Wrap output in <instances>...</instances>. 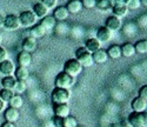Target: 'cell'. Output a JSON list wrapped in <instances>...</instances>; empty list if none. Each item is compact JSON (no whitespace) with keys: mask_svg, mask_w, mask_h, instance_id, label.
<instances>
[{"mask_svg":"<svg viewBox=\"0 0 147 127\" xmlns=\"http://www.w3.org/2000/svg\"><path fill=\"white\" fill-rule=\"evenodd\" d=\"M76 59L80 62V65L84 67H92L93 66V58L90 52H87V49L85 47H79L76 51Z\"/></svg>","mask_w":147,"mask_h":127,"instance_id":"obj_1","label":"cell"},{"mask_svg":"<svg viewBox=\"0 0 147 127\" xmlns=\"http://www.w3.org/2000/svg\"><path fill=\"white\" fill-rule=\"evenodd\" d=\"M51 98H52L53 104H68V101L71 99V93L68 90L55 87L52 91Z\"/></svg>","mask_w":147,"mask_h":127,"instance_id":"obj_2","label":"cell"},{"mask_svg":"<svg viewBox=\"0 0 147 127\" xmlns=\"http://www.w3.org/2000/svg\"><path fill=\"white\" fill-rule=\"evenodd\" d=\"M74 78L68 75L67 73H65L64 71L58 73V75L55 77V87L58 88H64V90H68L74 85Z\"/></svg>","mask_w":147,"mask_h":127,"instance_id":"obj_3","label":"cell"},{"mask_svg":"<svg viewBox=\"0 0 147 127\" xmlns=\"http://www.w3.org/2000/svg\"><path fill=\"white\" fill-rule=\"evenodd\" d=\"M81 71H82V66L80 65V62L77 59H68L64 63V72L73 78L78 77L81 73Z\"/></svg>","mask_w":147,"mask_h":127,"instance_id":"obj_4","label":"cell"},{"mask_svg":"<svg viewBox=\"0 0 147 127\" xmlns=\"http://www.w3.org/2000/svg\"><path fill=\"white\" fill-rule=\"evenodd\" d=\"M19 20L21 26L24 27H33L34 25H36V16L33 13V11H22L20 16H19Z\"/></svg>","mask_w":147,"mask_h":127,"instance_id":"obj_5","label":"cell"},{"mask_svg":"<svg viewBox=\"0 0 147 127\" xmlns=\"http://www.w3.org/2000/svg\"><path fill=\"white\" fill-rule=\"evenodd\" d=\"M21 26L20 20H19V16L16 14H8L5 17L4 20V27L8 31H16Z\"/></svg>","mask_w":147,"mask_h":127,"instance_id":"obj_6","label":"cell"},{"mask_svg":"<svg viewBox=\"0 0 147 127\" xmlns=\"http://www.w3.org/2000/svg\"><path fill=\"white\" fill-rule=\"evenodd\" d=\"M53 112H54V116L65 119L69 117L71 108L67 104H53Z\"/></svg>","mask_w":147,"mask_h":127,"instance_id":"obj_7","label":"cell"},{"mask_svg":"<svg viewBox=\"0 0 147 127\" xmlns=\"http://www.w3.org/2000/svg\"><path fill=\"white\" fill-rule=\"evenodd\" d=\"M14 71H16V66H14V63L12 62L11 60L6 59V60L0 62V73H1L3 75H5V77L13 75Z\"/></svg>","mask_w":147,"mask_h":127,"instance_id":"obj_8","label":"cell"},{"mask_svg":"<svg viewBox=\"0 0 147 127\" xmlns=\"http://www.w3.org/2000/svg\"><path fill=\"white\" fill-rule=\"evenodd\" d=\"M113 36V32L109 31L107 27H100L96 32V39L100 41V44H104V43H108L109 40L112 39Z\"/></svg>","mask_w":147,"mask_h":127,"instance_id":"obj_9","label":"cell"},{"mask_svg":"<svg viewBox=\"0 0 147 127\" xmlns=\"http://www.w3.org/2000/svg\"><path fill=\"white\" fill-rule=\"evenodd\" d=\"M128 122L133 127H145L144 122V116L142 113H137V112H132L128 116Z\"/></svg>","mask_w":147,"mask_h":127,"instance_id":"obj_10","label":"cell"},{"mask_svg":"<svg viewBox=\"0 0 147 127\" xmlns=\"http://www.w3.org/2000/svg\"><path fill=\"white\" fill-rule=\"evenodd\" d=\"M122 26V22H121V19L120 18H117L114 16L112 17H108L107 20H106V25H105V27H107L109 31H112V32H117L121 28Z\"/></svg>","mask_w":147,"mask_h":127,"instance_id":"obj_11","label":"cell"},{"mask_svg":"<svg viewBox=\"0 0 147 127\" xmlns=\"http://www.w3.org/2000/svg\"><path fill=\"white\" fill-rule=\"evenodd\" d=\"M4 117H5V120L7 122H12L14 124L16 121L19 120L20 118V113H19V109L17 108H12V107H7L4 112Z\"/></svg>","mask_w":147,"mask_h":127,"instance_id":"obj_12","label":"cell"},{"mask_svg":"<svg viewBox=\"0 0 147 127\" xmlns=\"http://www.w3.org/2000/svg\"><path fill=\"white\" fill-rule=\"evenodd\" d=\"M132 109L133 112H137V113H144L147 109V101L144 100L140 97H137L136 99H133L132 101Z\"/></svg>","mask_w":147,"mask_h":127,"instance_id":"obj_13","label":"cell"},{"mask_svg":"<svg viewBox=\"0 0 147 127\" xmlns=\"http://www.w3.org/2000/svg\"><path fill=\"white\" fill-rule=\"evenodd\" d=\"M18 65L21 67H28L32 63V54L28 52H25V51H21V52L18 54L17 58Z\"/></svg>","mask_w":147,"mask_h":127,"instance_id":"obj_14","label":"cell"},{"mask_svg":"<svg viewBox=\"0 0 147 127\" xmlns=\"http://www.w3.org/2000/svg\"><path fill=\"white\" fill-rule=\"evenodd\" d=\"M21 46H22V51L28 52V53H32L36 49V46L38 45H36V40L35 39H33V38H31V36H27V38H25V39L22 40Z\"/></svg>","mask_w":147,"mask_h":127,"instance_id":"obj_15","label":"cell"},{"mask_svg":"<svg viewBox=\"0 0 147 127\" xmlns=\"http://www.w3.org/2000/svg\"><path fill=\"white\" fill-rule=\"evenodd\" d=\"M85 48L87 49V52L93 54L94 52H96V51H99L101 48V44L96 38H91V39H88L86 41V44H85Z\"/></svg>","mask_w":147,"mask_h":127,"instance_id":"obj_16","label":"cell"},{"mask_svg":"<svg viewBox=\"0 0 147 127\" xmlns=\"http://www.w3.org/2000/svg\"><path fill=\"white\" fill-rule=\"evenodd\" d=\"M48 11H50V9H48V8H47L44 4H41V3H36V4L33 6V13L36 16V18H40V19L47 17Z\"/></svg>","mask_w":147,"mask_h":127,"instance_id":"obj_17","label":"cell"},{"mask_svg":"<svg viewBox=\"0 0 147 127\" xmlns=\"http://www.w3.org/2000/svg\"><path fill=\"white\" fill-rule=\"evenodd\" d=\"M65 7L68 11V13H72V14H77L82 9V5L80 0H69Z\"/></svg>","mask_w":147,"mask_h":127,"instance_id":"obj_18","label":"cell"},{"mask_svg":"<svg viewBox=\"0 0 147 127\" xmlns=\"http://www.w3.org/2000/svg\"><path fill=\"white\" fill-rule=\"evenodd\" d=\"M30 77V71L27 67H21V66H18L14 71V78L17 80H20V81H26L27 78Z\"/></svg>","mask_w":147,"mask_h":127,"instance_id":"obj_19","label":"cell"},{"mask_svg":"<svg viewBox=\"0 0 147 127\" xmlns=\"http://www.w3.org/2000/svg\"><path fill=\"white\" fill-rule=\"evenodd\" d=\"M92 58H93V61L94 63H105L109 58L107 55V52L105 49H99V51H96V52H94L92 54Z\"/></svg>","mask_w":147,"mask_h":127,"instance_id":"obj_20","label":"cell"},{"mask_svg":"<svg viewBox=\"0 0 147 127\" xmlns=\"http://www.w3.org/2000/svg\"><path fill=\"white\" fill-rule=\"evenodd\" d=\"M68 11L66 9L65 6H59V7H55L54 8V13H53V18L55 20H59V21H63L65 19H67L68 17Z\"/></svg>","mask_w":147,"mask_h":127,"instance_id":"obj_21","label":"cell"},{"mask_svg":"<svg viewBox=\"0 0 147 127\" xmlns=\"http://www.w3.org/2000/svg\"><path fill=\"white\" fill-rule=\"evenodd\" d=\"M46 32H47V31L41 26V25L38 24V25H34V26L31 28V31H30V36L33 38V39H38V38L44 36V35L46 34Z\"/></svg>","mask_w":147,"mask_h":127,"instance_id":"obj_22","label":"cell"},{"mask_svg":"<svg viewBox=\"0 0 147 127\" xmlns=\"http://www.w3.org/2000/svg\"><path fill=\"white\" fill-rule=\"evenodd\" d=\"M136 54V48H134V45L131 43H126L121 46V55L125 58H129L133 57Z\"/></svg>","mask_w":147,"mask_h":127,"instance_id":"obj_23","label":"cell"},{"mask_svg":"<svg viewBox=\"0 0 147 127\" xmlns=\"http://www.w3.org/2000/svg\"><path fill=\"white\" fill-rule=\"evenodd\" d=\"M17 84V79L13 77V75H9V77H4V79L1 80V86L3 88H6V90H14V86Z\"/></svg>","mask_w":147,"mask_h":127,"instance_id":"obj_24","label":"cell"},{"mask_svg":"<svg viewBox=\"0 0 147 127\" xmlns=\"http://www.w3.org/2000/svg\"><path fill=\"white\" fill-rule=\"evenodd\" d=\"M106 52H107L108 58H111V59H119L122 57L121 55V47L119 45H112Z\"/></svg>","mask_w":147,"mask_h":127,"instance_id":"obj_25","label":"cell"},{"mask_svg":"<svg viewBox=\"0 0 147 127\" xmlns=\"http://www.w3.org/2000/svg\"><path fill=\"white\" fill-rule=\"evenodd\" d=\"M112 11H113V16L117 17V18H120V19H121V18H124V17H126L127 13L129 12V9L127 8L126 5H119V6H115V7L112 8Z\"/></svg>","mask_w":147,"mask_h":127,"instance_id":"obj_26","label":"cell"},{"mask_svg":"<svg viewBox=\"0 0 147 127\" xmlns=\"http://www.w3.org/2000/svg\"><path fill=\"white\" fill-rule=\"evenodd\" d=\"M55 24H57V20H55L53 17H50V16H47V17L42 18V19H41V21H40V25H41V26H42L46 31L54 28Z\"/></svg>","mask_w":147,"mask_h":127,"instance_id":"obj_27","label":"cell"},{"mask_svg":"<svg viewBox=\"0 0 147 127\" xmlns=\"http://www.w3.org/2000/svg\"><path fill=\"white\" fill-rule=\"evenodd\" d=\"M8 105H9V107H12V108L19 109V108L24 105V99L21 98V95L14 94L13 97H12V99L8 101Z\"/></svg>","mask_w":147,"mask_h":127,"instance_id":"obj_28","label":"cell"},{"mask_svg":"<svg viewBox=\"0 0 147 127\" xmlns=\"http://www.w3.org/2000/svg\"><path fill=\"white\" fill-rule=\"evenodd\" d=\"M134 48H136V53L139 54H147V40H139L136 45H134Z\"/></svg>","mask_w":147,"mask_h":127,"instance_id":"obj_29","label":"cell"},{"mask_svg":"<svg viewBox=\"0 0 147 127\" xmlns=\"http://www.w3.org/2000/svg\"><path fill=\"white\" fill-rule=\"evenodd\" d=\"M14 95V92L11 91V90H6V88H3L0 90V99H1L4 103H8V101L12 99V97Z\"/></svg>","mask_w":147,"mask_h":127,"instance_id":"obj_30","label":"cell"},{"mask_svg":"<svg viewBox=\"0 0 147 127\" xmlns=\"http://www.w3.org/2000/svg\"><path fill=\"white\" fill-rule=\"evenodd\" d=\"M95 7L100 11H107L111 8L109 6V0H95Z\"/></svg>","mask_w":147,"mask_h":127,"instance_id":"obj_31","label":"cell"},{"mask_svg":"<svg viewBox=\"0 0 147 127\" xmlns=\"http://www.w3.org/2000/svg\"><path fill=\"white\" fill-rule=\"evenodd\" d=\"M79 125H78V121H77V119L74 118V117H67V118H65L64 119V125H63V127H78Z\"/></svg>","mask_w":147,"mask_h":127,"instance_id":"obj_32","label":"cell"},{"mask_svg":"<svg viewBox=\"0 0 147 127\" xmlns=\"http://www.w3.org/2000/svg\"><path fill=\"white\" fill-rule=\"evenodd\" d=\"M26 82L25 81H20V80H17V84H16V86H14V91H16V93H18V94H21V93H24L26 91Z\"/></svg>","mask_w":147,"mask_h":127,"instance_id":"obj_33","label":"cell"},{"mask_svg":"<svg viewBox=\"0 0 147 127\" xmlns=\"http://www.w3.org/2000/svg\"><path fill=\"white\" fill-rule=\"evenodd\" d=\"M126 6L128 9H138L141 6V4H140V0H128Z\"/></svg>","mask_w":147,"mask_h":127,"instance_id":"obj_34","label":"cell"},{"mask_svg":"<svg viewBox=\"0 0 147 127\" xmlns=\"http://www.w3.org/2000/svg\"><path fill=\"white\" fill-rule=\"evenodd\" d=\"M41 4H44L48 9H54L57 7L58 0H41Z\"/></svg>","mask_w":147,"mask_h":127,"instance_id":"obj_35","label":"cell"},{"mask_svg":"<svg viewBox=\"0 0 147 127\" xmlns=\"http://www.w3.org/2000/svg\"><path fill=\"white\" fill-rule=\"evenodd\" d=\"M82 7L86 9H92L95 7V0H80Z\"/></svg>","mask_w":147,"mask_h":127,"instance_id":"obj_36","label":"cell"},{"mask_svg":"<svg viewBox=\"0 0 147 127\" xmlns=\"http://www.w3.org/2000/svg\"><path fill=\"white\" fill-rule=\"evenodd\" d=\"M52 122H53L54 127H63V125H64V119L60 118V117L54 116V117L52 118Z\"/></svg>","mask_w":147,"mask_h":127,"instance_id":"obj_37","label":"cell"},{"mask_svg":"<svg viewBox=\"0 0 147 127\" xmlns=\"http://www.w3.org/2000/svg\"><path fill=\"white\" fill-rule=\"evenodd\" d=\"M138 97H140V98H142L144 100L147 101V85H144L139 88V95Z\"/></svg>","mask_w":147,"mask_h":127,"instance_id":"obj_38","label":"cell"},{"mask_svg":"<svg viewBox=\"0 0 147 127\" xmlns=\"http://www.w3.org/2000/svg\"><path fill=\"white\" fill-rule=\"evenodd\" d=\"M6 59H7V51H6L5 47L0 46V62L6 60Z\"/></svg>","mask_w":147,"mask_h":127,"instance_id":"obj_39","label":"cell"},{"mask_svg":"<svg viewBox=\"0 0 147 127\" xmlns=\"http://www.w3.org/2000/svg\"><path fill=\"white\" fill-rule=\"evenodd\" d=\"M1 127H16V125H14V124H12V122H7V121H5V122L1 125Z\"/></svg>","mask_w":147,"mask_h":127,"instance_id":"obj_40","label":"cell"},{"mask_svg":"<svg viewBox=\"0 0 147 127\" xmlns=\"http://www.w3.org/2000/svg\"><path fill=\"white\" fill-rule=\"evenodd\" d=\"M121 124H122V127H133V126L128 122V120H124V121H121Z\"/></svg>","mask_w":147,"mask_h":127,"instance_id":"obj_41","label":"cell"},{"mask_svg":"<svg viewBox=\"0 0 147 127\" xmlns=\"http://www.w3.org/2000/svg\"><path fill=\"white\" fill-rule=\"evenodd\" d=\"M5 103H4V101L1 100V99H0V112H3V111H5Z\"/></svg>","mask_w":147,"mask_h":127,"instance_id":"obj_42","label":"cell"},{"mask_svg":"<svg viewBox=\"0 0 147 127\" xmlns=\"http://www.w3.org/2000/svg\"><path fill=\"white\" fill-rule=\"evenodd\" d=\"M142 116H144V122H145V127H147V111L142 113Z\"/></svg>","mask_w":147,"mask_h":127,"instance_id":"obj_43","label":"cell"},{"mask_svg":"<svg viewBox=\"0 0 147 127\" xmlns=\"http://www.w3.org/2000/svg\"><path fill=\"white\" fill-rule=\"evenodd\" d=\"M118 3H119V5H127L128 0H118Z\"/></svg>","mask_w":147,"mask_h":127,"instance_id":"obj_44","label":"cell"},{"mask_svg":"<svg viewBox=\"0 0 147 127\" xmlns=\"http://www.w3.org/2000/svg\"><path fill=\"white\" fill-rule=\"evenodd\" d=\"M111 127H122V124L121 122H115V124H112Z\"/></svg>","mask_w":147,"mask_h":127,"instance_id":"obj_45","label":"cell"},{"mask_svg":"<svg viewBox=\"0 0 147 127\" xmlns=\"http://www.w3.org/2000/svg\"><path fill=\"white\" fill-rule=\"evenodd\" d=\"M4 20H5V18H4L1 14H0V27L4 26Z\"/></svg>","mask_w":147,"mask_h":127,"instance_id":"obj_46","label":"cell"},{"mask_svg":"<svg viewBox=\"0 0 147 127\" xmlns=\"http://www.w3.org/2000/svg\"><path fill=\"white\" fill-rule=\"evenodd\" d=\"M140 4H141L142 6H146V7H147V0H140Z\"/></svg>","mask_w":147,"mask_h":127,"instance_id":"obj_47","label":"cell"},{"mask_svg":"<svg viewBox=\"0 0 147 127\" xmlns=\"http://www.w3.org/2000/svg\"><path fill=\"white\" fill-rule=\"evenodd\" d=\"M1 43H3V38H1V35H0V45H1Z\"/></svg>","mask_w":147,"mask_h":127,"instance_id":"obj_48","label":"cell"},{"mask_svg":"<svg viewBox=\"0 0 147 127\" xmlns=\"http://www.w3.org/2000/svg\"><path fill=\"white\" fill-rule=\"evenodd\" d=\"M78 127H82V126H78Z\"/></svg>","mask_w":147,"mask_h":127,"instance_id":"obj_49","label":"cell"}]
</instances>
